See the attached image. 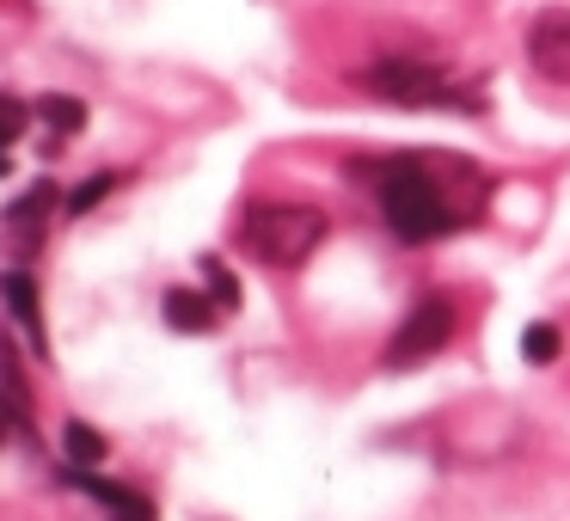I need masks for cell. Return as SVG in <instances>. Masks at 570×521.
<instances>
[{
    "mask_svg": "<svg viewBox=\"0 0 570 521\" xmlns=\"http://www.w3.org/2000/svg\"><path fill=\"white\" fill-rule=\"evenodd\" d=\"M448 337H454V301L423 295L417 307L405 313V325L393 332V344H386V368H417V362H430Z\"/></svg>",
    "mask_w": 570,
    "mask_h": 521,
    "instance_id": "4",
    "label": "cell"
},
{
    "mask_svg": "<svg viewBox=\"0 0 570 521\" xmlns=\"http://www.w3.org/2000/svg\"><path fill=\"white\" fill-rule=\"evenodd\" d=\"M528 62L552 87H570V13H540L528 31Z\"/></svg>",
    "mask_w": 570,
    "mask_h": 521,
    "instance_id": "6",
    "label": "cell"
},
{
    "mask_svg": "<svg viewBox=\"0 0 570 521\" xmlns=\"http://www.w3.org/2000/svg\"><path fill=\"white\" fill-rule=\"evenodd\" d=\"M62 448H68V460H75L80 472H92L105 454H111V442H105L92 423H68V430H62Z\"/></svg>",
    "mask_w": 570,
    "mask_h": 521,
    "instance_id": "10",
    "label": "cell"
},
{
    "mask_svg": "<svg viewBox=\"0 0 570 521\" xmlns=\"http://www.w3.org/2000/svg\"><path fill=\"white\" fill-rule=\"evenodd\" d=\"M31 124V111L19 99H7V92H0V141H19V129Z\"/></svg>",
    "mask_w": 570,
    "mask_h": 521,
    "instance_id": "13",
    "label": "cell"
},
{
    "mask_svg": "<svg viewBox=\"0 0 570 521\" xmlns=\"http://www.w3.org/2000/svg\"><path fill=\"white\" fill-rule=\"evenodd\" d=\"M50 209H56V185H50V178H38V185L7 209V234H0V239H7L13 258H31V252L43 246V222H50Z\"/></svg>",
    "mask_w": 570,
    "mask_h": 521,
    "instance_id": "5",
    "label": "cell"
},
{
    "mask_svg": "<svg viewBox=\"0 0 570 521\" xmlns=\"http://www.w3.org/2000/svg\"><path fill=\"white\" fill-rule=\"evenodd\" d=\"M374 197H381L386 227L411 246H423V239H442L454 227L479 222L491 178L460 154H399V160L374 166Z\"/></svg>",
    "mask_w": 570,
    "mask_h": 521,
    "instance_id": "1",
    "label": "cell"
},
{
    "mask_svg": "<svg viewBox=\"0 0 570 521\" xmlns=\"http://www.w3.org/2000/svg\"><path fill=\"white\" fill-rule=\"evenodd\" d=\"M0 295H7L13 320L26 325V337L38 344V356H50V344H43V313H38V283H31L26 271H7V276H0Z\"/></svg>",
    "mask_w": 570,
    "mask_h": 521,
    "instance_id": "8",
    "label": "cell"
},
{
    "mask_svg": "<svg viewBox=\"0 0 570 521\" xmlns=\"http://www.w3.org/2000/svg\"><path fill=\"white\" fill-rule=\"evenodd\" d=\"M203 283H209V301H215L222 313L239 307V283H234V271H227L222 258H203Z\"/></svg>",
    "mask_w": 570,
    "mask_h": 521,
    "instance_id": "12",
    "label": "cell"
},
{
    "mask_svg": "<svg viewBox=\"0 0 570 521\" xmlns=\"http://www.w3.org/2000/svg\"><path fill=\"white\" fill-rule=\"evenodd\" d=\"M7 173H13V160H7V141H0V178H7Z\"/></svg>",
    "mask_w": 570,
    "mask_h": 521,
    "instance_id": "16",
    "label": "cell"
},
{
    "mask_svg": "<svg viewBox=\"0 0 570 521\" xmlns=\"http://www.w3.org/2000/svg\"><path fill=\"white\" fill-rule=\"evenodd\" d=\"M38 124H50L56 136H75V129H87V105L68 99V92H43V99H38Z\"/></svg>",
    "mask_w": 570,
    "mask_h": 521,
    "instance_id": "9",
    "label": "cell"
},
{
    "mask_svg": "<svg viewBox=\"0 0 570 521\" xmlns=\"http://www.w3.org/2000/svg\"><path fill=\"white\" fill-rule=\"evenodd\" d=\"M320 239H325V215L313 209V203H258V209L246 215V246L258 252L264 264H276V271L307 264L313 252H320Z\"/></svg>",
    "mask_w": 570,
    "mask_h": 521,
    "instance_id": "2",
    "label": "cell"
},
{
    "mask_svg": "<svg viewBox=\"0 0 570 521\" xmlns=\"http://www.w3.org/2000/svg\"><path fill=\"white\" fill-rule=\"evenodd\" d=\"M558 350H564V332H558L552 320H533L528 332H521V356H528L533 368H546V362H552Z\"/></svg>",
    "mask_w": 570,
    "mask_h": 521,
    "instance_id": "11",
    "label": "cell"
},
{
    "mask_svg": "<svg viewBox=\"0 0 570 521\" xmlns=\"http://www.w3.org/2000/svg\"><path fill=\"white\" fill-rule=\"evenodd\" d=\"M7 411H13V405H0V435H7Z\"/></svg>",
    "mask_w": 570,
    "mask_h": 521,
    "instance_id": "17",
    "label": "cell"
},
{
    "mask_svg": "<svg viewBox=\"0 0 570 521\" xmlns=\"http://www.w3.org/2000/svg\"><path fill=\"white\" fill-rule=\"evenodd\" d=\"M111 185H117L111 173H99V178H92V185H80L75 197H68V215H87V209H92V203H99V197H105V190H111Z\"/></svg>",
    "mask_w": 570,
    "mask_h": 521,
    "instance_id": "15",
    "label": "cell"
},
{
    "mask_svg": "<svg viewBox=\"0 0 570 521\" xmlns=\"http://www.w3.org/2000/svg\"><path fill=\"white\" fill-rule=\"evenodd\" d=\"M368 92H381V99H393V105H479V99H466L448 75H435L430 62H405V56L374 62L368 68Z\"/></svg>",
    "mask_w": 570,
    "mask_h": 521,
    "instance_id": "3",
    "label": "cell"
},
{
    "mask_svg": "<svg viewBox=\"0 0 570 521\" xmlns=\"http://www.w3.org/2000/svg\"><path fill=\"white\" fill-rule=\"evenodd\" d=\"M166 325H173V332H215V320H222V307H215L209 295H197V288H166Z\"/></svg>",
    "mask_w": 570,
    "mask_h": 521,
    "instance_id": "7",
    "label": "cell"
},
{
    "mask_svg": "<svg viewBox=\"0 0 570 521\" xmlns=\"http://www.w3.org/2000/svg\"><path fill=\"white\" fill-rule=\"evenodd\" d=\"M111 521H160V515H154V503H148V497L124 491V497L111 503Z\"/></svg>",
    "mask_w": 570,
    "mask_h": 521,
    "instance_id": "14",
    "label": "cell"
}]
</instances>
